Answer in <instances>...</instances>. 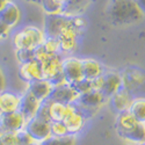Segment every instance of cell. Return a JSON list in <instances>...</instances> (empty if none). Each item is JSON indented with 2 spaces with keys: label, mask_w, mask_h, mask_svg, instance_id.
Masks as SVG:
<instances>
[{
  "label": "cell",
  "mask_w": 145,
  "mask_h": 145,
  "mask_svg": "<svg viewBox=\"0 0 145 145\" xmlns=\"http://www.w3.org/2000/svg\"><path fill=\"white\" fill-rule=\"evenodd\" d=\"M106 13L115 26H129L143 18L135 0H109Z\"/></svg>",
  "instance_id": "obj_1"
},
{
  "label": "cell",
  "mask_w": 145,
  "mask_h": 145,
  "mask_svg": "<svg viewBox=\"0 0 145 145\" xmlns=\"http://www.w3.org/2000/svg\"><path fill=\"white\" fill-rule=\"evenodd\" d=\"M45 34L40 28L28 26L19 30L13 37V42L16 49L35 50L41 46L45 41Z\"/></svg>",
  "instance_id": "obj_2"
},
{
  "label": "cell",
  "mask_w": 145,
  "mask_h": 145,
  "mask_svg": "<svg viewBox=\"0 0 145 145\" xmlns=\"http://www.w3.org/2000/svg\"><path fill=\"white\" fill-rule=\"evenodd\" d=\"M72 25H73V19H71L67 15L64 14L49 15L45 20V27H44L45 37L57 40L59 34Z\"/></svg>",
  "instance_id": "obj_3"
},
{
  "label": "cell",
  "mask_w": 145,
  "mask_h": 145,
  "mask_svg": "<svg viewBox=\"0 0 145 145\" xmlns=\"http://www.w3.org/2000/svg\"><path fill=\"white\" fill-rule=\"evenodd\" d=\"M25 130L30 135L34 142H43L44 139L49 138L51 136V129L50 122H46L41 118L33 117L28 120L25 125Z\"/></svg>",
  "instance_id": "obj_4"
},
{
  "label": "cell",
  "mask_w": 145,
  "mask_h": 145,
  "mask_svg": "<svg viewBox=\"0 0 145 145\" xmlns=\"http://www.w3.org/2000/svg\"><path fill=\"white\" fill-rule=\"evenodd\" d=\"M26 122V118L19 110L1 113L0 114V132H16L25 129Z\"/></svg>",
  "instance_id": "obj_5"
},
{
  "label": "cell",
  "mask_w": 145,
  "mask_h": 145,
  "mask_svg": "<svg viewBox=\"0 0 145 145\" xmlns=\"http://www.w3.org/2000/svg\"><path fill=\"white\" fill-rule=\"evenodd\" d=\"M79 93L76 91V88L71 84L64 82L62 85L54 86L52 93L50 95L49 100L55 102H60L65 105H73L79 98Z\"/></svg>",
  "instance_id": "obj_6"
},
{
  "label": "cell",
  "mask_w": 145,
  "mask_h": 145,
  "mask_svg": "<svg viewBox=\"0 0 145 145\" xmlns=\"http://www.w3.org/2000/svg\"><path fill=\"white\" fill-rule=\"evenodd\" d=\"M62 72L64 79L67 84H74L84 78L82 76V67H81V59L76 57H69L62 60Z\"/></svg>",
  "instance_id": "obj_7"
},
{
  "label": "cell",
  "mask_w": 145,
  "mask_h": 145,
  "mask_svg": "<svg viewBox=\"0 0 145 145\" xmlns=\"http://www.w3.org/2000/svg\"><path fill=\"white\" fill-rule=\"evenodd\" d=\"M40 105L41 101H39L29 91H27L25 94L20 96V105L18 110L26 118V121H28L36 116Z\"/></svg>",
  "instance_id": "obj_8"
},
{
  "label": "cell",
  "mask_w": 145,
  "mask_h": 145,
  "mask_svg": "<svg viewBox=\"0 0 145 145\" xmlns=\"http://www.w3.org/2000/svg\"><path fill=\"white\" fill-rule=\"evenodd\" d=\"M121 87H122V79H121V76L117 72H103L102 86L100 92L105 95V98H110Z\"/></svg>",
  "instance_id": "obj_9"
},
{
  "label": "cell",
  "mask_w": 145,
  "mask_h": 145,
  "mask_svg": "<svg viewBox=\"0 0 145 145\" xmlns=\"http://www.w3.org/2000/svg\"><path fill=\"white\" fill-rule=\"evenodd\" d=\"M103 101H105V95L100 91L91 89L86 93L80 94L76 103L87 110H94L98 107H100L103 103Z\"/></svg>",
  "instance_id": "obj_10"
},
{
  "label": "cell",
  "mask_w": 145,
  "mask_h": 145,
  "mask_svg": "<svg viewBox=\"0 0 145 145\" xmlns=\"http://www.w3.org/2000/svg\"><path fill=\"white\" fill-rule=\"evenodd\" d=\"M19 74H20V78L22 80L27 81L28 84L43 78L41 64H40L39 60H36V59H33L30 62L20 64Z\"/></svg>",
  "instance_id": "obj_11"
},
{
  "label": "cell",
  "mask_w": 145,
  "mask_h": 145,
  "mask_svg": "<svg viewBox=\"0 0 145 145\" xmlns=\"http://www.w3.org/2000/svg\"><path fill=\"white\" fill-rule=\"evenodd\" d=\"M20 19H21L20 8L15 3L10 1V0L0 10V22H3L9 29L15 27L19 23Z\"/></svg>",
  "instance_id": "obj_12"
},
{
  "label": "cell",
  "mask_w": 145,
  "mask_h": 145,
  "mask_svg": "<svg viewBox=\"0 0 145 145\" xmlns=\"http://www.w3.org/2000/svg\"><path fill=\"white\" fill-rule=\"evenodd\" d=\"M52 89H54V85L49 80H46L44 78L29 82V86H28V91L41 102L50 98Z\"/></svg>",
  "instance_id": "obj_13"
},
{
  "label": "cell",
  "mask_w": 145,
  "mask_h": 145,
  "mask_svg": "<svg viewBox=\"0 0 145 145\" xmlns=\"http://www.w3.org/2000/svg\"><path fill=\"white\" fill-rule=\"evenodd\" d=\"M57 41L59 43L60 51L64 52L73 51L77 46V29L74 28V26L72 25L66 29H64L57 37Z\"/></svg>",
  "instance_id": "obj_14"
},
{
  "label": "cell",
  "mask_w": 145,
  "mask_h": 145,
  "mask_svg": "<svg viewBox=\"0 0 145 145\" xmlns=\"http://www.w3.org/2000/svg\"><path fill=\"white\" fill-rule=\"evenodd\" d=\"M110 98H112V106H113V108L116 112H118V113H122L124 110H128L130 105H131V102H132V100H134L131 98L130 93L128 92V89L122 88V87H121L114 95H112Z\"/></svg>",
  "instance_id": "obj_15"
},
{
  "label": "cell",
  "mask_w": 145,
  "mask_h": 145,
  "mask_svg": "<svg viewBox=\"0 0 145 145\" xmlns=\"http://www.w3.org/2000/svg\"><path fill=\"white\" fill-rule=\"evenodd\" d=\"M49 100V99H48ZM74 110L73 105H65L60 102H55L49 100V113L51 121H64V118Z\"/></svg>",
  "instance_id": "obj_16"
},
{
  "label": "cell",
  "mask_w": 145,
  "mask_h": 145,
  "mask_svg": "<svg viewBox=\"0 0 145 145\" xmlns=\"http://www.w3.org/2000/svg\"><path fill=\"white\" fill-rule=\"evenodd\" d=\"M64 124L69 131L70 135H73L76 132H78L79 130H81V128L84 127V122H85V116H84L77 108L74 107V110L71 112L65 118H64Z\"/></svg>",
  "instance_id": "obj_17"
},
{
  "label": "cell",
  "mask_w": 145,
  "mask_h": 145,
  "mask_svg": "<svg viewBox=\"0 0 145 145\" xmlns=\"http://www.w3.org/2000/svg\"><path fill=\"white\" fill-rule=\"evenodd\" d=\"M81 67H82L84 78L88 80H94L102 76L103 73L102 66L99 64V62H96L94 59H89V58L81 59Z\"/></svg>",
  "instance_id": "obj_18"
},
{
  "label": "cell",
  "mask_w": 145,
  "mask_h": 145,
  "mask_svg": "<svg viewBox=\"0 0 145 145\" xmlns=\"http://www.w3.org/2000/svg\"><path fill=\"white\" fill-rule=\"evenodd\" d=\"M20 105V96L10 92L0 93V114L16 112Z\"/></svg>",
  "instance_id": "obj_19"
},
{
  "label": "cell",
  "mask_w": 145,
  "mask_h": 145,
  "mask_svg": "<svg viewBox=\"0 0 145 145\" xmlns=\"http://www.w3.org/2000/svg\"><path fill=\"white\" fill-rule=\"evenodd\" d=\"M139 122H137V121L134 118V116L129 113V110H124L122 113H118L117 122H116V128H117L118 135L121 136L122 134H124V132L132 129Z\"/></svg>",
  "instance_id": "obj_20"
},
{
  "label": "cell",
  "mask_w": 145,
  "mask_h": 145,
  "mask_svg": "<svg viewBox=\"0 0 145 145\" xmlns=\"http://www.w3.org/2000/svg\"><path fill=\"white\" fill-rule=\"evenodd\" d=\"M121 137L136 144H145V124H136L132 129L121 135Z\"/></svg>",
  "instance_id": "obj_21"
},
{
  "label": "cell",
  "mask_w": 145,
  "mask_h": 145,
  "mask_svg": "<svg viewBox=\"0 0 145 145\" xmlns=\"http://www.w3.org/2000/svg\"><path fill=\"white\" fill-rule=\"evenodd\" d=\"M128 110L137 122L145 124V98L134 99Z\"/></svg>",
  "instance_id": "obj_22"
},
{
  "label": "cell",
  "mask_w": 145,
  "mask_h": 145,
  "mask_svg": "<svg viewBox=\"0 0 145 145\" xmlns=\"http://www.w3.org/2000/svg\"><path fill=\"white\" fill-rule=\"evenodd\" d=\"M88 4H89V0H69L67 4L63 8L62 14L67 16L77 15L85 9Z\"/></svg>",
  "instance_id": "obj_23"
},
{
  "label": "cell",
  "mask_w": 145,
  "mask_h": 145,
  "mask_svg": "<svg viewBox=\"0 0 145 145\" xmlns=\"http://www.w3.org/2000/svg\"><path fill=\"white\" fill-rule=\"evenodd\" d=\"M40 145H76V138L73 135L65 136H50L40 143Z\"/></svg>",
  "instance_id": "obj_24"
},
{
  "label": "cell",
  "mask_w": 145,
  "mask_h": 145,
  "mask_svg": "<svg viewBox=\"0 0 145 145\" xmlns=\"http://www.w3.org/2000/svg\"><path fill=\"white\" fill-rule=\"evenodd\" d=\"M43 9L49 15H55V14H62L63 13V6H60L51 0H42L41 3Z\"/></svg>",
  "instance_id": "obj_25"
},
{
  "label": "cell",
  "mask_w": 145,
  "mask_h": 145,
  "mask_svg": "<svg viewBox=\"0 0 145 145\" xmlns=\"http://www.w3.org/2000/svg\"><path fill=\"white\" fill-rule=\"evenodd\" d=\"M50 129H51V136L70 135L64 122H62V121H51L50 122Z\"/></svg>",
  "instance_id": "obj_26"
},
{
  "label": "cell",
  "mask_w": 145,
  "mask_h": 145,
  "mask_svg": "<svg viewBox=\"0 0 145 145\" xmlns=\"http://www.w3.org/2000/svg\"><path fill=\"white\" fill-rule=\"evenodd\" d=\"M42 49L48 52V54H51V55H55V54H58V51L60 50L59 49V43L57 40L55 39H45L44 43L41 45Z\"/></svg>",
  "instance_id": "obj_27"
},
{
  "label": "cell",
  "mask_w": 145,
  "mask_h": 145,
  "mask_svg": "<svg viewBox=\"0 0 145 145\" xmlns=\"http://www.w3.org/2000/svg\"><path fill=\"white\" fill-rule=\"evenodd\" d=\"M16 58L22 63H27L30 60L35 59V50H28V49H16Z\"/></svg>",
  "instance_id": "obj_28"
},
{
  "label": "cell",
  "mask_w": 145,
  "mask_h": 145,
  "mask_svg": "<svg viewBox=\"0 0 145 145\" xmlns=\"http://www.w3.org/2000/svg\"><path fill=\"white\" fill-rule=\"evenodd\" d=\"M35 117L41 118L43 121H46V122H51L50 118V113H49V100L42 101L40 105V108L37 110V114H36Z\"/></svg>",
  "instance_id": "obj_29"
},
{
  "label": "cell",
  "mask_w": 145,
  "mask_h": 145,
  "mask_svg": "<svg viewBox=\"0 0 145 145\" xmlns=\"http://www.w3.org/2000/svg\"><path fill=\"white\" fill-rule=\"evenodd\" d=\"M72 86L76 88V91H77L79 94L86 93V92L93 89V88H92V80H88V79H85V78H82V79H80L79 81L72 84Z\"/></svg>",
  "instance_id": "obj_30"
},
{
  "label": "cell",
  "mask_w": 145,
  "mask_h": 145,
  "mask_svg": "<svg viewBox=\"0 0 145 145\" xmlns=\"http://www.w3.org/2000/svg\"><path fill=\"white\" fill-rule=\"evenodd\" d=\"M16 135V140H18V145H29V144H33V143H36L34 142V139L30 137V135L28 132L22 129V130H19L15 132Z\"/></svg>",
  "instance_id": "obj_31"
},
{
  "label": "cell",
  "mask_w": 145,
  "mask_h": 145,
  "mask_svg": "<svg viewBox=\"0 0 145 145\" xmlns=\"http://www.w3.org/2000/svg\"><path fill=\"white\" fill-rule=\"evenodd\" d=\"M0 136L5 145H18L15 132H0Z\"/></svg>",
  "instance_id": "obj_32"
},
{
  "label": "cell",
  "mask_w": 145,
  "mask_h": 145,
  "mask_svg": "<svg viewBox=\"0 0 145 145\" xmlns=\"http://www.w3.org/2000/svg\"><path fill=\"white\" fill-rule=\"evenodd\" d=\"M6 91V78L3 72V69L0 67V93Z\"/></svg>",
  "instance_id": "obj_33"
},
{
  "label": "cell",
  "mask_w": 145,
  "mask_h": 145,
  "mask_svg": "<svg viewBox=\"0 0 145 145\" xmlns=\"http://www.w3.org/2000/svg\"><path fill=\"white\" fill-rule=\"evenodd\" d=\"M8 31H9V28L7 26H5L3 22H0V39L5 37V36L8 34Z\"/></svg>",
  "instance_id": "obj_34"
},
{
  "label": "cell",
  "mask_w": 145,
  "mask_h": 145,
  "mask_svg": "<svg viewBox=\"0 0 145 145\" xmlns=\"http://www.w3.org/2000/svg\"><path fill=\"white\" fill-rule=\"evenodd\" d=\"M135 3L138 6L139 10L142 12L143 16H145V0H135Z\"/></svg>",
  "instance_id": "obj_35"
},
{
  "label": "cell",
  "mask_w": 145,
  "mask_h": 145,
  "mask_svg": "<svg viewBox=\"0 0 145 145\" xmlns=\"http://www.w3.org/2000/svg\"><path fill=\"white\" fill-rule=\"evenodd\" d=\"M51 1H54V3H56L58 5H60V6H63V8H64V6L67 4L69 0H51Z\"/></svg>",
  "instance_id": "obj_36"
},
{
  "label": "cell",
  "mask_w": 145,
  "mask_h": 145,
  "mask_svg": "<svg viewBox=\"0 0 145 145\" xmlns=\"http://www.w3.org/2000/svg\"><path fill=\"white\" fill-rule=\"evenodd\" d=\"M8 1H9V0H0V10H1V9L5 7V5H6Z\"/></svg>",
  "instance_id": "obj_37"
},
{
  "label": "cell",
  "mask_w": 145,
  "mask_h": 145,
  "mask_svg": "<svg viewBox=\"0 0 145 145\" xmlns=\"http://www.w3.org/2000/svg\"><path fill=\"white\" fill-rule=\"evenodd\" d=\"M27 1H30V3H34V4H40L42 3V0H27Z\"/></svg>",
  "instance_id": "obj_38"
},
{
  "label": "cell",
  "mask_w": 145,
  "mask_h": 145,
  "mask_svg": "<svg viewBox=\"0 0 145 145\" xmlns=\"http://www.w3.org/2000/svg\"><path fill=\"white\" fill-rule=\"evenodd\" d=\"M0 145H5V143H4L3 139H1V136H0Z\"/></svg>",
  "instance_id": "obj_39"
},
{
  "label": "cell",
  "mask_w": 145,
  "mask_h": 145,
  "mask_svg": "<svg viewBox=\"0 0 145 145\" xmlns=\"http://www.w3.org/2000/svg\"><path fill=\"white\" fill-rule=\"evenodd\" d=\"M29 145H40V144H37V143H33V144H29Z\"/></svg>",
  "instance_id": "obj_40"
},
{
  "label": "cell",
  "mask_w": 145,
  "mask_h": 145,
  "mask_svg": "<svg viewBox=\"0 0 145 145\" xmlns=\"http://www.w3.org/2000/svg\"><path fill=\"white\" fill-rule=\"evenodd\" d=\"M137 145H145V144H137Z\"/></svg>",
  "instance_id": "obj_41"
}]
</instances>
